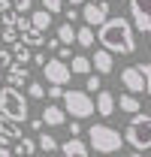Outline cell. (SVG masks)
<instances>
[{
    "label": "cell",
    "instance_id": "obj_1",
    "mask_svg": "<svg viewBox=\"0 0 151 157\" xmlns=\"http://www.w3.org/2000/svg\"><path fill=\"white\" fill-rule=\"evenodd\" d=\"M97 42L109 55H133L136 52V36H133V21L130 18H109L97 30Z\"/></svg>",
    "mask_w": 151,
    "mask_h": 157
},
{
    "label": "cell",
    "instance_id": "obj_2",
    "mask_svg": "<svg viewBox=\"0 0 151 157\" xmlns=\"http://www.w3.org/2000/svg\"><path fill=\"white\" fill-rule=\"evenodd\" d=\"M88 142H91V148H94L100 157H112L115 151H121V145H124V136L109 127V124H91V130H88Z\"/></svg>",
    "mask_w": 151,
    "mask_h": 157
},
{
    "label": "cell",
    "instance_id": "obj_3",
    "mask_svg": "<svg viewBox=\"0 0 151 157\" xmlns=\"http://www.w3.org/2000/svg\"><path fill=\"white\" fill-rule=\"evenodd\" d=\"M0 115L3 118H12V121H18V124H24L27 121V97L21 94L18 88H0Z\"/></svg>",
    "mask_w": 151,
    "mask_h": 157
},
{
    "label": "cell",
    "instance_id": "obj_4",
    "mask_svg": "<svg viewBox=\"0 0 151 157\" xmlns=\"http://www.w3.org/2000/svg\"><path fill=\"white\" fill-rule=\"evenodd\" d=\"M124 142H130L139 154L148 151L151 148V115L130 118V124H127V130H124Z\"/></svg>",
    "mask_w": 151,
    "mask_h": 157
},
{
    "label": "cell",
    "instance_id": "obj_5",
    "mask_svg": "<svg viewBox=\"0 0 151 157\" xmlns=\"http://www.w3.org/2000/svg\"><path fill=\"white\" fill-rule=\"evenodd\" d=\"M64 112L73 115V121H82V118H91L97 112V100L88 97L85 91H67L64 97Z\"/></svg>",
    "mask_w": 151,
    "mask_h": 157
},
{
    "label": "cell",
    "instance_id": "obj_6",
    "mask_svg": "<svg viewBox=\"0 0 151 157\" xmlns=\"http://www.w3.org/2000/svg\"><path fill=\"white\" fill-rule=\"evenodd\" d=\"M121 85H124V91L127 94H148V82L142 76V70H139V63H133V67H124L121 70Z\"/></svg>",
    "mask_w": 151,
    "mask_h": 157
},
{
    "label": "cell",
    "instance_id": "obj_7",
    "mask_svg": "<svg viewBox=\"0 0 151 157\" xmlns=\"http://www.w3.org/2000/svg\"><path fill=\"white\" fill-rule=\"evenodd\" d=\"M42 73H45V82H48V85H57V88H64V85L73 78V70H70V63H64V60H57V58L48 60Z\"/></svg>",
    "mask_w": 151,
    "mask_h": 157
},
{
    "label": "cell",
    "instance_id": "obj_8",
    "mask_svg": "<svg viewBox=\"0 0 151 157\" xmlns=\"http://www.w3.org/2000/svg\"><path fill=\"white\" fill-rule=\"evenodd\" d=\"M130 18L136 30L151 33V0H130Z\"/></svg>",
    "mask_w": 151,
    "mask_h": 157
},
{
    "label": "cell",
    "instance_id": "obj_9",
    "mask_svg": "<svg viewBox=\"0 0 151 157\" xmlns=\"http://www.w3.org/2000/svg\"><path fill=\"white\" fill-rule=\"evenodd\" d=\"M109 18H112L109 15V3H88V6H82V21L88 27H97L100 30Z\"/></svg>",
    "mask_w": 151,
    "mask_h": 157
},
{
    "label": "cell",
    "instance_id": "obj_10",
    "mask_svg": "<svg viewBox=\"0 0 151 157\" xmlns=\"http://www.w3.org/2000/svg\"><path fill=\"white\" fill-rule=\"evenodd\" d=\"M12 139H24V136H21V124H18V121H12V118H3V115H0V145L9 148Z\"/></svg>",
    "mask_w": 151,
    "mask_h": 157
},
{
    "label": "cell",
    "instance_id": "obj_11",
    "mask_svg": "<svg viewBox=\"0 0 151 157\" xmlns=\"http://www.w3.org/2000/svg\"><path fill=\"white\" fill-rule=\"evenodd\" d=\"M115 109H118V97H115L112 91H100V94H97V115L100 118H112Z\"/></svg>",
    "mask_w": 151,
    "mask_h": 157
},
{
    "label": "cell",
    "instance_id": "obj_12",
    "mask_svg": "<svg viewBox=\"0 0 151 157\" xmlns=\"http://www.w3.org/2000/svg\"><path fill=\"white\" fill-rule=\"evenodd\" d=\"M60 151H64V157H91L88 145H85L82 139H73V136L60 142Z\"/></svg>",
    "mask_w": 151,
    "mask_h": 157
},
{
    "label": "cell",
    "instance_id": "obj_13",
    "mask_svg": "<svg viewBox=\"0 0 151 157\" xmlns=\"http://www.w3.org/2000/svg\"><path fill=\"white\" fill-rule=\"evenodd\" d=\"M118 109L136 118L139 112H142V100L136 97V94H127V91H124V94H118Z\"/></svg>",
    "mask_w": 151,
    "mask_h": 157
},
{
    "label": "cell",
    "instance_id": "obj_14",
    "mask_svg": "<svg viewBox=\"0 0 151 157\" xmlns=\"http://www.w3.org/2000/svg\"><path fill=\"white\" fill-rule=\"evenodd\" d=\"M42 124H45V127H60V124H67V112L52 103V106L42 109Z\"/></svg>",
    "mask_w": 151,
    "mask_h": 157
},
{
    "label": "cell",
    "instance_id": "obj_15",
    "mask_svg": "<svg viewBox=\"0 0 151 157\" xmlns=\"http://www.w3.org/2000/svg\"><path fill=\"white\" fill-rule=\"evenodd\" d=\"M115 55H109L106 48H97L94 52V73L97 76H106V73H112V67H115Z\"/></svg>",
    "mask_w": 151,
    "mask_h": 157
},
{
    "label": "cell",
    "instance_id": "obj_16",
    "mask_svg": "<svg viewBox=\"0 0 151 157\" xmlns=\"http://www.w3.org/2000/svg\"><path fill=\"white\" fill-rule=\"evenodd\" d=\"M6 82H9V88H18V91H21L24 85H30V73H27L24 67H18V63H15V67L6 73Z\"/></svg>",
    "mask_w": 151,
    "mask_h": 157
},
{
    "label": "cell",
    "instance_id": "obj_17",
    "mask_svg": "<svg viewBox=\"0 0 151 157\" xmlns=\"http://www.w3.org/2000/svg\"><path fill=\"white\" fill-rule=\"evenodd\" d=\"M70 70H73V76H91V70H94V60L85 58V55H76L70 60Z\"/></svg>",
    "mask_w": 151,
    "mask_h": 157
},
{
    "label": "cell",
    "instance_id": "obj_18",
    "mask_svg": "<svg viewBox=\"0 0 151 157\" xmlns=\"http://www.w3.org/2000/svg\"><path fill=\"white\" fill-rule=\"evenodd\" d=\"M30 21H33V30L45 33V30L52 27V12H45V9H37V12H30Z\"/></svg>",
    "mask_w": 151,
    "mask_h": 157
},
{
    "label": "cell",
    "instance_id": "obj_19",
    "mask_svg": "<svg viewBox=\"0 0 151 157\" xmlns=\"http://www.w3.org/2000/svg\"><path fill=\"white\" fill-rule=\"evenodd\" d=\"M37 145H39V151H45V154H55V151H60V142H57L52 133H39V136H37Z\"/></svg>",
    "mask_w": 151,
    "mask_h": 157
},
{
    "label": "cell",
    "instance_id": "obj_20",
    "mask_svg": "<svg viewBox=\"0 0 151 157\" xmlns=\"http://www.w3.org/2000/svg\"><path fill=\"white\" fill-rule=\"evenodd\" d=\"M57 39H60V45H70V42H76V39H79V30H76L70 21H64V24L57 27Z\"/></svg>",
    "mask_w": 151,
    "mask_h": 157
},
{
    "label": "cell",
    "instance_id": "obj_21",
    "mask_svg": "<svg viewBox=\"0 0 151 157\" xmlns=\"http://www.w3.org/2000/svg\"><path fill=\"white\" fill-rule=\"evenodd\" d=\"M39 145L33 142V139H18V145H15V157H33V151H37Z\"/></svg>",
    "mask_w": 151,
    "mask_h": 157
},
{
    "label": "cell",
    "instance_id": "obj_22",
    "mask_svg": "<svg viewBox=\"0 0 151 157\" xmlns=\"http://www.w3.org/2000/svg\"><path fill=\"white\" fill-rule=\"evenodd\" d=\"M12 55H15V63H18V67H24V63H27V60H33V55H30V48H27V45H24V42H15V45H12Z\"/></svg>",
    "mask_w": 151,
    "mask_h": 157
},
{
    "label": "cell",
    "instance_id": "obj_23",
    "mask_svg": "<svg viewBox=\"0 0 151 157\" xmlns=\"http://www.w3.org/2000/svg\"><path fill=\"white\" fill-rule=\"evenodd\" d=\"M21 42H24L27 48H37V45H45L48 39H45V33H39V30H27V33L21 36Z\"/></svg>",
    "mask_w": 151,
    "mask_h": 157
},
{
    "label": "cell",
    "instance_id": "obj_24",
    "mask_svg": "<svg viewBox=\"0 0 151 157\" xmlns=\"http://www.w3.org/2000/svg\"><path fill=\"white\" fill-rule=\"evenodd\" d=\"M76 42H79L82 48H91V45H94V27H88V24L79 27V39H76Z\"/></svg>",
    "mask_w": 151,
    "mask_h": 157
},
{
    "label": "cell",
    "instance_id": "obj_25",
    "mask_svg": "<svg viewBox=\"0 0 151 157\" xmlns=\"http://www.w3.org/2000/svg\"><path fill=\"white\" fill-rule=\"evenodd\" d=\"M0 39L9 42V45H15V42L21 39V33H18V27H3V30H0Z\"/></svg>",
    "mask_w": 151,
    "mask_h": 157
},
{
    "label": "cell",
    "instance_id": "obj_26",
    "mask_svg": "<svg viewBox=\"0 0 151 157\" xmlns=\"http://www.w3.org/2000/svg\"><path fill=\"white\" fill-rule=\"evenodd\" d=\"M45 94H48V91H45V88H42L39 82H30V85H27V97H33V100H42Z\"/></svg>",
    "mask_w": 151,
    "mask_h": 157
},
{
    "label": "cell",
    "instance_id": "obj_27",
    "mask_svg": "<svg viewBox=\"0 0 151 157\" xmlns=\"http://www.w3.org/2000/svg\"><path fill=\"white\" fill-rule=\"evenodd\" d=\"M3 67H6V70H12V67H15V55H12V52H6V48H0V70H3Z\"/></svg>",
    "mask_w": 151,
    "mask_h": 157
},
{
    "label": "cell",
    "instance_id": "obj_28",
    "mask_svg": "<svg viewBox=\"0 0 151 157\" xmlns=\"http://www.w3.org/2000/svg\"><path fill=\"white\" fill-rule=\"evenodd\" d=\"M85 91H97V94L103 91V82H100V76H97V73H91V76H88V82H85Z\"/></svg>",
    "mask_w": 151,
    "mask_h": 157
},
{
    "label": "cell",
    "instance_id": "obj_29",
    "mask_svg": "<svg viewBox=\"0 0 151 157\" xmlns=\"http://www.w3.org/2000/svg\"><path fill=\"white\" fill-rule=\"evenodd\" d=\"M42 9L52 12V15H57V12L64 9V0H42Z\"/></svg>",
    "mask_w": 151,
    "mask_h": 157
},
{
    "label": "cell",
    "instance_id": "obj_30",
    "mask_svg": "<svg viewBox=\"0 0 151 157\" xmlns=\"http://www.w3.org/2000/svg\"><path fill=\"white\" fill-rule=\"evenodd\" d=\"M30 6H33V0H12V9H15L18 15H27Z\"/></svg>",
    "mask_w": 151,
    "mask_h": 157
},
{
    "label": "cell",
    "instance_id": "obj_31",
    "mask_svg": "<svg viewBox=\"0 0 151 157\" xmlns=\"http://www.w3.org/2000/svg\"><path fill=\"white\" fill-rule=\"evenodd\" d=\"M48 97H52V100H64V97H67V91L57 88V85H48Z\"/></svg>",
    "mask_w": 151,
    "mask_h": 157
},
{
    "label": "cell",
    "instance_id": "obj_32",
    "mask_svg": "<svg viewBox=\"0 0 151 157\" xmlns=\"http://www.w3.org/2000/svg\"><path fill=\"white\" fill-rule=\"evenodd\" d=\"M76 55H70V45H60V48H57V60H64V63H67V60H73Z\"/></svg>",
    "mask_w": 151,
    "mask_h": 157
},
{
    "label": "cell",
    "instance_id": "obj_33",
    "mask_svg": "<svg viewBox=\"0 0 151 157\" xmlns=\"http://www.w3.org/2000/svg\"><path fill=\"white\" fill-rule=\"evenodd\" d=\"M139 70H142V76H145V82H148V94H151V63H139Z\"/></svg>",
    "mask_w": 151,
    "mask_h": 157
},
{
    "label": "cell",
    "instance_id": "obj_34",
    "mask_svg": "<svg viewBox=\"0 0 151 157\" xmlns=\"http://www.w3.org/2000/svg\"><path fill=\"white\" fill-rule=\"evenodd\" d=\"M67 124H70V136L79 139V133H82V121H67Z\"/></svg>",
    "mask_w": 151,
    "mask_h": 157
},
{
    "label": "cell",
    "instance_id": "obj_35",
    "mask_svg": "<svg viewBox=\"0 0 151 157\" xmlns=\"http://www.w3.org/2000/svg\"><path fill=\"white\" fill-rule=\"evenodd\" d=\"M33 63H37L39 70H45V63H48V60H45V55H42V52H33Z\"/></svg>",
    "mask_w": 151,
    "mask_h": 157
},
{
    "label": "cell",
    "instance_id": "obj_36",
    "mask_svg": "<svg viewBox=\"0 0 151 157\" xmlns=\"http://www.w3.org/2000/svg\"><path fill=\"white\" fill-rule=\"evenodd\" d=\"M45 45H48V48H55V52H57V48H60V39H57V36H52L48 42H45Z\"/></svg>",
    "mask_w": 151,
    "mask_h": 157
},
{
    "label": "cell",
    "instance_id": "obj_37",
    "mask_svg": "<svg viewBox=\"0 0 151 157\" xmlns=\"http://www.w3.org/2000/svg\"><path fill=\"white\" fill-rule=\"evenodd\" d=\"M30 130H42V118H33L30 121Z\"/></svg>",
    "mask_w": 151,
    "mask_h": 157
},
{
    "label": "cell",
    "instance_id": "obj_38",
    "mask_svg": "<svg viewBox=\"0 0 151 157\" xmlns=\"http://www.w3.org/2000/svg\"><path fill=\"white\" fill-rule=\"evenodd\" d=\"M67 3H70V6H88L91 0H67Z\"/></svg>",
    "mask_w": 151,
    "mask_h": 157
},
{
    "label": "cell",
    "instance_id": "obj_39",
    "mask_svg": "<svg viewBox=\"0 0 151 157\" xmlns=\"http://www.w3.org/2000/svg\"><path fill=\"white\" fill-rule=\"evenodd\" d=\"M0 157H12V151H9V148H3V145H0Z\"/></svg>",
    "mask_w": 151,
    "mask_h": 157
},
{
    "label": "cell",
    "instance_id": "obj_40",
    "mask_svg": "<svg viewBox=\"0 0 151 157\" xmlns=\"http://www.w3.org/2000/svg\"><path fill=\"white\" fill-rule=\"evenodd\" d=\"M127 157H142V154H139V151H133V154H127Z\"/></svg>",
    "mask_w": 151,
    "mask_h": 157
},
{
    "label": "cell",
    "instance_id": "obj_41",
    "mask_svg": "<svg viewBox=\"0 0 151 157\" xmlns=\"http://www.w3.org/2000/svg\"><path fill=\"white\" fill-rule=\"evenodd\" d=\"M106 3H112V0H106Z\"/></svg>",
    "mask_w": 151,
    "mask_h": 157
},
{
    "label": "cell",
    "instance_id": "obj_42",
    "mask_svg": "<svg viewBox=\"0 0 151 157\" xmlns=\"http://www.w3.org/2000/svg\"><path fill=\"white\" fill-rule=\"evenodd\" d=\"M0 78H3V76H0Z\"/></svg>",
    "mask_w": 151,
    "mask_h": 157
}]
</instances>
